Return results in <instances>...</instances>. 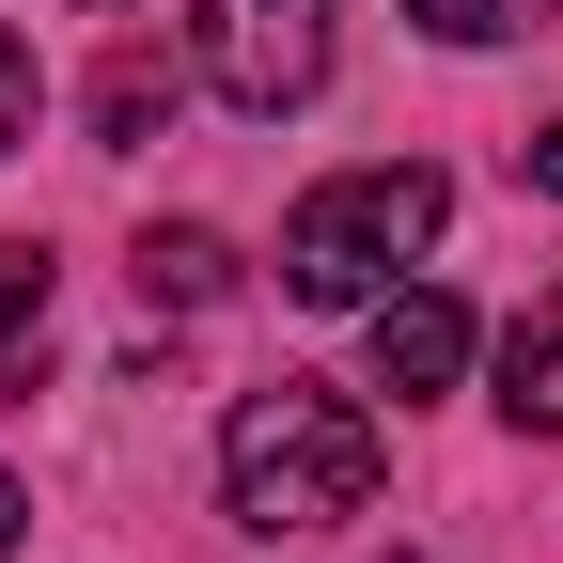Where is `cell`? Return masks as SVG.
I'll use <instances>...</instances> for the list:
<instances>
[{"label": "cell", "mask_w": 563, "mask_h": 563, "mask_svg": "<svg viewBox=\"0 0 563 563\" xmlns=\"http://www.w3.org/2000/svg\"><path fill=\"white\" fill-rule=\"evenodd\" d=\"M220 485H235V532H266V548L344 532V517H376V422L313 376H266L220 422Z\"/></svg>", "instance_id": "6da1fadb"}, {"label": "cell", "mask_w": 563, "mask_h": 563, "mask_svg": "<svg viewBox=\"0 0 563 563\" xmlns=\"http://www.w3.org/2000/svg\"><path fill=\"white\" fill-rule=\"evenodd\" d=\"M454 220V188L422 173V157H376V173H344V188H313L298 220H282V298H313V313H361L376 282Z\"/></svg>", "instance_id": "7a4b0ae2"}, {"label": "cell", "mask_w": 563, "mask_h": 563, "mask_svg": "<svg viewBox=\"0 0 563 563\" xmlns=\"http://www.w3.org/2000/svg\"><path fill=\"white\" fill-rule=\"evenodd\" d=\"M329 16L344 0H203V79H220L251 125H282L329 79Z\"/></svg>", "instance_id": "3957f363"}, {"label": "cell", "mask_w": 563, "mask_h": 563, "mask_svg": "<svg viewBox=\"0 0 563 563\" xmlns=\"http://www.w3.org/2000/svg\"><path fill=\"white\" fill-rule=\"evenodd\" d=\"M470 376V313L454 298H376V391H454Z\"/></svg>", "instance_id": "277c9868"}, {"label": "cell", "mask_w": 563, "mask_h": 563, "mask_svg": "<svg viewBox=\"0 0 563 563\" xmlns=\"http://www.w3.org/2000/svg\"><path fill=\"white\" fill-rule=\"evenodd\" d=\"M501 422L517 439H563V298L517 313V344H501Z\"/></svg>", "instance_id": "5b68a950"}, {"label": "cell", "mask_w": 563, "mask_h": 563, "mask_svg": "<svg viewBox=\"0 0 563 563\" xmlns=\"http://www.w3.org/2000/svg\"><path fill=\"white\" fill-rule=\"evenodd\" d=\"M141 298H157V313H220V298H235V251L203 235V220H173V235H141Z\"/></svg>", "instance_id": "8992f818"}, {"label": "cell", "mask_w": 563, "mask_h": 563, "mask_svg": "<svg viewBox=\"0 0 563 563\" xmlns=\"http://www.w3.org/2000/svg\"><path fill=\"white\" fill-rule=\"evenodd\" d=\"M173 125V47H110L95 63V141L125 157V141H157Z\"/></svg>", "instance_id": "52a82bcc"}, {"label": "cell", "mask_w": 563, "mask_h": 563, "mask_svg": "<svg viewBox=\"0 0 563 563\" xmlns=\"http://www.w3.org/2000/svg\"><path fill=\"white\" fill-rule=\"evenodd\" d=\"M32 344H47V251H32V235H0V391L32 376Z\"/></svg>", "instance_id": "ba28073f"}, {"label": "cell", "mask_w": 563, "mask_h": 563, "mask_svg": "<svg viewBox=\"0 0 563 563\" xmlns=\"http://www.w3.org/2000/svg\"><path fill=\"white\" fill-rule=\"evenodd\" d=\"M407 16L439 32V47H501V32H532V16H548V0H407Z\"/></svg>", "instance_id": "9c48e42d"}, {"label": "cell", "mask_w": 563, "mask_h": 563, "mask_svg": "<svg viewBox=\"0 0 563 563\" xmlns=\"http://www.w3.org/2000/svg\"><path fill=\"white\" fill-rule=\"evenodd\" d=\"M32 110H47V79H32V47L0 32V157H16V141H32Z\"/></svg>", "instance_id": "30bf717a"}, {"label": "cell", "mask_w": 563, "mask_h": 563, "mask_svg": "<svg viewBox=\"0 0 563 563\" xmlns=\"http://www.w3.org/2000/svg\"><path fill=\"white\" fill-rule=\"evenodd\" d=\"M517 173H532V188L563 203V125H532V141H517Z\"/></svg>", "instance_id": "8fae6325"}, {"label": "cell", "mask_w": 563, "mask_h": 563, "mask_svg": "<svg viewBox=\"0 0 563 563\" xmlns=\"http://www.w3.org/2000/svg\"><path fill=\"white\" fill-rule=\"evenodd\" d=\"M16 517H32V501H16V485H0V548H16Z\"/></svg>", "instance_id": "7c38bea8"}, {"label": "cell", "mask_w": 563, "mask_h": 563, "mask_svg": "<svg viewBox=\"0 0 563 563\" xmlns=\"http://www.w3.org/2000/svg\"><path fill=\"white\" fill-rule=\"evenodd\" d=\"M95 16H141V0H95Z\"/></svg>", "instance_id": "4fadbf2b"}]
</instances>
